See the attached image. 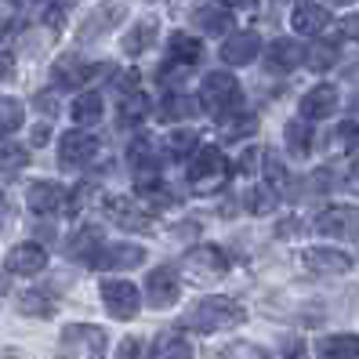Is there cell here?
I'll return each instance as SVG.
<instances>
[{"label":"cell","mask_w":359,"mask_h":359,"mask_svg":"<svg viewBox=\"0 0 359 359\" xmlns=\"http://www.w3.org/2000/svg\"><path fill=\"white\" fill-rule=\"evenodd\" d=\"M247 320V309L236 302V298H225V294H215V298H203L196 309L185 312V327L189 330H200V334H210V330H222V327H236Z\"/></svg>","instance_id":"6da1fadb"},{"label":"cell","mask_w":359,"mask_h":359,"mask_svg":"<svg viewBox=\"0 0 359 359\" xmlns=\"http://www.w3.org/2000/svg\"><path fill=\"white\" fill-rule=\"evenodd\" d=\"M225 182H229L225 153L218 149V145H200V149L193 153V160H189V189L207 196V193H215V189H222Z\"/></svg>","instance_id":"7a4b0ae2"},{"label":"cell","mask_w":359,"mask_h":359,"mask_svg":"<svg viewBox=\"0 0 359 359\" xmlns=\"http://www.w3.org/2000/svg\"><path fill=\"white\" fill-rule=\"evenodd\" d=\"M200 105L215 116H225L229 109L240 105V83L232 73H210L200 83Z\"/></svg>","instance_id":"3957f363"},{"label":"cell","mask_w":359,"mask_h":359,"mask_svg":"<svg viewBox=\"0 0 359 359\" xmlns=\"http://www.w3.org/2000/svg\"><path fill=\"white\" fill-rule=\"evenodd\" d=\"M102 210H105V218H109L113 225L128 229V232H149L153 229V215L131 196H109Z\"/></svg>","instance_id":"277c9868"},{"label":"cell","mask_w":359,"mask_h":359,"mask_svg":"<svg viewBox=\"0 0 359 359\" xmlns=\"http://www.w3.org/2000/svg\"><path fill=\"white\" fill-rule=\"evenodd\" d=\"M98 294H102V302H105V309H109L113 320H135L138 309H142L138 290L128 280H105L98 287Z\"/></svg>","instance_id":"5b68a950"},{"label":"cell","mask_w":359,"mask_h":359,"mask_svg":"<svg viewBox=\"0 0 359 359\" xmlns=\"http://www.w3.org/2000/svg\"><path fill=\"white\" fill-rule=\"evenodd\" d=\"M185 272L193 280H218L229 272V258H225V250L203 243V247H193L185 255Z\"/></svg>","instance_id":"8992f818"},{"label":"cell","mask_w":359,"mask_h":359,"mask_svg":"<svg viewBox=\"0 0 359 359\" xmlns=\"http://www.w3.org/2000/svg\"><path fill=\"white\" fill-rule=\"evenodd\" d=\"M145 294H149V305L153 309H171L182 294V280H178V269L171 265H156L145 280Z\"/></svg>","instance_id":"52a82bcc"},{"label":"cell","mask_w":359,"mask_h":359,"mask_svg":"<svg viewBox=\"0 0 359 359\" xmlns=\"http://www.w3.org/2000/svg\"><path fill=\"white\" fill-rule=\"evenodd\" d=\"M316 229L334 240H359V207H327L316 218Z\"/></svg>","instance_id":"ba28073f"},{"label":"cell","mask_w":359,"mask_h":359,"mask_svg":"<svg viewBox=\"0 0 359 359\" xmlns=\"http://www.w3.org/2000/svg\"><path fill=\"white\" fill-rule=\"evenodd\" d=\"M58 160L62 167H88L98 160V138H91L88 131H69L58 142Z\"/></svg>","instance_id":"9c48e42d"},{"label":"cell","mask_w":359,"mask_h":359,"mask_svg":"<svg viewBox=\"0 0 359 359\" xmlns=\"http://www.w3.org/2000/svg\"><path fill=\"white\" fill-rule=\"evenodd\" d=\"M66 200H69L66 189L55 185V182H36V185L26 189V207L33 210V215H40V218L58 215V210L66 207Z\"/></svg>","instance_id":"30bf717a"},{"label":"cell","mask_w":359,"mask_h":359,"mask_svg":"<svg viewBox=\"0 0 359 359\" xmlns=\"http://www.w3.org/2000/svg\"><path fill=\"white\" fill-rule=\"evenodd\" d=\"M142 262H145V250H142L138 243H113V247H102V250H98L95 262H91V269L113 272V269H135V265H142Z\"/></svg>","instance_id":"8fae6325"},{"label":"cell","mask_w":359,"mask_h":359,"mask_svg":"<svg viewBox=\"0 0 359 359\" xmlns=\"http://www.w3.org/2000/svg\"><path fill=\"white\" fill-rule=\"evenodd\" d=\"M302 62H305V48L298 44V40H290V36L272 40L269 51H265V69L269 73H290V69H298Z\"/></svg>","instance_id":"7c38bea8"},{"label":"cell","mask_w":359,"mask_h":359,"mask_svg":"<svg viewBox=\"0 0 359 359\" xmlns=\"http://www.w3.org/2000/svg\"><path fill=\"white\" fill-rule=\"evenodd\" d=\"M44 269H48V250L40 243H18L8 250V272H15V276H36Z\"/></svg>","instance_id":"4fadbf2b"},{"label":"cell","mask_w":359,"mask_h":359,"mask_svg":"<svg viewBox=\"0 0 359 359\" xmlns=\"http://www.w3.org/2000/svg\"><path fill=\"white\" fill-rule=\"evenodd\" d=\"M262 51V36L258 33H232L225 44H222V62H229V66H247V62H255Z\"/></svg>","instance_id":"5bb4252c"},{"label":"cell","mask_w":359,"mask_h":359,"mask_svg":"<svg viewBox=\"0 0 359 359\" xmlns=\"http://www.w3.org/2000/svg\"><path fill=\"white\" fill-rule=\"evenodd\" d=\"M302 116L305 120H327L334 109H337V88H330V83H316L312 91L302 95Z\"/></svg>","instance_id":"9a60e30c"},{"label":"cell","mask_w":359,"mask_h":359,"mask_svg":"<svg viewBox=\"0 0 359 359\" xmlns=\"http://www.w3.org/2000/svg\"><path fill=\"white\" fill-rule=\"evenodd\" d=\"M302 262L312 269V272H334V276H341V272L352 269V258L345 250H330V247H309Z\"/></svg>","instance_id":"2e32d148"},{"label":"cell","mask_w":359,"mask_h":359,"mask_svg":"<svg viewBox=\"0 0 359 359\" xmlns=\"http://www.w3.org/2000/svg\"><path fill=\"white\" fill-rule=\"evenodd\" d=\"M327 22H330L327 8H323V4H309V0H302V4L294 8V15H290V26L298 29V33H305V36L323 33V29H327Z\"/></svg>","instance_id":"e0dca14e"},{"label":"cell","mask_w":359,"mask_h":359,"mask_svg":"<svg viewBox=\"0 0 359 359\" xmlns=\"http://www.w3.org/2000/svg\"><path fill=\"white\" fill-rule=\"evenodd\" d=\"M95 73H98V66H83L80 58H58L55 69H51L58 88H80V83H88Z\"/></svg>","instance_id":"ac0fdd59"},{"label":"cell","mask_w":359,"mask_h":359,"mask_svg":"<svg viewBox=\"0 0 359 359\" xmlns=\"http://www.w3.org/2000/svg\"><path fill=\"white\" fill-rule=\"evenodd\" d=\"M167 55H171L175 66H196V62L203 58V44L196 36H189V33H171V40H167Z\"/></svg>","instance_id":"d6986e66"},{"label":"cell","mask_w":359,"mask_h":359,"mask_svg":"<svg viewBox=\"0 0 359 359\" xmlns=\"http://www.w3.org/2000/svg\"><path fill=\"white\" fill-rule=\"evenodd\" d=\"M320 359H359V334H334L323 337L320 348H316Z\"/></svg>","instance_id":"ffe728a7"},{"label":"cell","mask_w":359,"mask_h":359,"mask_svg":"<svg viewBox=\"0 0 359 359\" xmlns=\"http://www.w3.org/2000/svg\"><path fill=\"white\" fill-rule=\"evenodd\" d=\"M69 258H80V262H95V255L102 250V229L98 225H83L76 236L69 240Z\"/></svg>","instance_id":"44dd1931"},{"label":"cell","mask_w":359,"mask_h":359,"mask_svg":"<svg viewBox=\"0 0 359 359\" xmlns=\"http://www.w3.org/2000/svg\"><path fill=\"white\" fill-rule=\"evenodd\" d=\"M149 109H153V98L145 91L131 88V91L120 95V120L123 123H142L145 116H149Z\"/></svg>","instance_id":"7402d4cb"},{"label":"cell","mask_w":359,"mask_h":359,"mask_svg":"<svg viewBox=\"0 0 359 359\" xmlns=\"http://www.w3.org/2000/svg\"><path fill=\"white\" fill-rule=\"evenodd\" d=\"M193 22L203 29V33H229L232 29V15L229 11H222V8H215V4H200L196 11H193Z\"/></svg>","instance_id":"603a6c76"},{"label":"cell","mask_w":359,"mask_h":359,"mask_svg":"<svg viewBox=\"0 0 359 359\" xmlns=\"http://www.w3.org/2000/svg\"><path fill=\"white\" fill-rule=\"evenodd\" d=\"M128 163L135 167V171H156L160 167V153H156V142L153 138H138L131 149H128Z\"/></svg>","instance_id":"cb8c5ba5"},{"label":"cell","mask_w":359,"mask_h":359,"mask_svg":"<svg viewBox=\"0 0 359 359\" xmlns=\"http://www.w3.org/2000/svg\"><path fill=\"white\" fill-rule=\"evenodd\" d=\"M156 40V18H142V22L131 26V33L123 36V51L128 55H142Z\"/></svg>","instance_id":"d4e9b609"},{"label":"cell","mask_w":359,"mask_h":359,"mask_svg":"<svg viewBox=\"0 0 359 359\" xmlns=\"http://www.w3.org/2000/svg\"><path fill=\"white\" fill-rule=\"evenodd\" d=\"M22 120H26L22 102H18V98H8V95H0V138H11L18 128H22Z\"/></svg>","instance_id":"484cf974"},{"label":"cell","mask_w":359,"mask_h":359,"mask_svg":"<svg viewBox=\"0 0 359 359\" xmlns=\"http://www.w3.org/2000/svg\"><path fill=\"white\" fill-rule=\"evenodd\" d=\"M73 120L80 123V128H88V123H98V120H102V95H98V91H83V95H76V102H73Z\"/></svg>","instance_id":"4316f807"},{"label":"cell","mask_w":359,"mask_h":359,"mask_svg":"<svg viewBox=\"0 0 359 359\" xmlns=\"http://www.w3.org/2000/svg\"><path fill=\"white\" fill-rule=\"evenodd\" d=\"M312 120H290L287 123V131H283V138H287V149L294 153V156H305L309 149H312V128H309Z\"/></svg>","instance_id":"83f0119b"},{"label":"cell","mask_w":359,"mask_h":359,"mask_svg":"<svg viewBox=\"0 0 359 359\" xmlns=\"http://www.w3.org/2000/svg\"><path fill=\"white\" fill-rule=\"evenodd\" d=\"M196 109H200V102H196V98H185V95H178V91H171V95L160 102L163 120H189Z\"/></svg>","instance_id":"f1b7e54d"},{"label":"cell","mask_w":359,"mask_h":359,"mask_svg":"<svg viewBox=\"0 0 359 359\" xmlns=\"http://www.w3.org/2000/svg\"><path fill=\"white\" fill-rule=\"evenodd\" d=\"M196 142H200V135H196L193 128H178L171 138H167V156H171V160L193 156V153H196Z\"/></svg>","instance_id":"f546056e"},{"label":"cell","mask_w":359,"mask_h":359,"mask_svg":"<svg viewBox=\"0 0 359 359\" xmlns=\"http://www.w3.org/2000/svg\"><path fill=\"white\" fill-rule=\"evenodd\" d=\"M156 359H193V345L182 334H167L156 345Z\"/></svg>","instance_id":"4dcf8cb0"},{"label":"cell","mask_w":359,"mask_h":359,"mask_svg":"<svg viewBox=\"0 0 359 359\" xmlns=\"http://www.w3.org/2000/svg\"><path fill=\"white\" fill-rule=\"evenodd\" d=\"M334 62H337V48L334 44H312V48H305V66L316 69V73L330 69Z\"/></svg>","instance_id":"1f68e13d"},{"label":"cell","mask_w":359,"mask_h":359,"mask_svg":"<svg viewBox=\"0 0 359 359\" xmlns=\"http://www.w3.org/2000/svg\"><path fill=\"white\" fill-rule=\"evenodd\" d=\"M255 131H258V116H255V113L225 116V120H222V135H225V138H243V135H255Z\"/></svg>","instance_id":"d6a6232c"},{"label":"cell","mask_w":359,"mask_h":359,"mask_svg":"<svg viewBox=\"0 0 359 359\" xmlns=\"http://www.w3.org/2000/svg\"><path fill=\"white\" fill-rule=\"evenodd\" d=\"M18 312H26V316H51L55 312V302L44 298L40 290H26L22 298H18Z\"/></svg>","instance_id":"836d02e7"},{"label":"cell","mask_w":359,"mask_h":359,"mask_svg":"<svg viewBox=\"0 0 359 359\" xmlns=\"http://www.w3.org/2000/svg\"><path fill=\"white\" fill-rule=\"evenodd\" d=\"M265 175H269V189H272V193H290V175L283 171L280 156L265 153Z\"/></svg>","instance_id":"e575fe53"},{"label":"cell","mask_w":359,"mask_h":359,"mask_svg":"<svg viewBox=\"0 0 359 359\" xmlns=\"http://www.w3.org/2000/svg\"><path fill=\"white\" fill-rule=\"evenodd\" d=\"M29 163V153L22 145H0V171H22Z\"/></svg>","instance_id":"d590c367"},{"label":"cell","mask_w":359,"mask_h":359,"mask_svg":"<svg viewBox=\"0 0 359 359\" xmlns=\"http://www.w3.org/2000/svg\"><path fill=\"white\" fill-rule=\"evenodd\" d=\"M222 359H269V352L258 348V345L236 341V345H225V348H222Z\"/></svg>","instance_id":"8d00e7d4"},{"label":"cell","mask_w":359,"mask_h":359,"mask_svg":"<svg viewBox=\"0 0 359 359\" xmlns=\"http://www.w3.org/2000/svg\"><path fill=\"white\" fill-rule=\"evenodd\" d=\"M116 359H149V345H145L142 337H128V341L120 345Z\"/></svg>","instance_id":"74e56055"},{"label":"cell","mask_w":359,"mask_h":359,"mask_svg":"<svg viewBox=\"0 0 359 359\" xmlns=\"http://www.w3.org/2000/svg\"><path fill=\"white\" fill-rule=\"evenodd\" d=\"M272 200H276V193H250L247 196V203H250V210H255V215H269V207H272Z\"/></svg>","instance_id":"f35d334b"},{"label":"cell","mask_w":359,"mask_h":359,"mask_svg":"<svg viewBox=\"0 0 359 359\" xmlns=\"http://www.w3.org/2000/svg\"><path fill=\"white\" fill-rule=\"evenodd\" d=\"M341 33H345L348 40H355V44H359V15H348V18H341Z\"/></svg>","instance_id":"ab89813d"},{"label":"cell","mask_w":359,"mask_h":359,"mask_svg":"<svg viewBox=\"0 0 359 359\" xmlns=\"http://www.w3.org/2000/svg\"><path fill=\"white\" fill-rule=\"evenodd\" d=\"M258 156H262L258 149H243V156H240V171L250 175V171H255V163H258Z\"/></svg>","instance_id":"60d3db41"},{"label":"cell","mask_w":359,"mask_h":359,"mask_svg":"<svg viewBox=\"0 0 359 359\" xmlns=\"http://www.w3.org/2000/svg\"><path fill=\"white\" fill-rule=\"evenodd\" d=\"M36 109H44L48 116H55V98L51 95H36Z\"/></svg>","instance_id":"b9f144b4"},{"label":"cell","mask_w":359,"mask_h":359,"mask_svg":"<svg viewBox=\"0 0 359 359\" xmlns=\"http://www.w3.org/2000/svg\"><path fill=\"white\" fill-rule=\"evenodd\" d=\"M348 189H352V193H359V163H352L348 167V182H345Z\"/></svg>","instance_id":"7bdbcfd3"},{"label":"cell","mask_w":359,"mask_h":359,"mask_svg":"<svg viewBox=\"0 0 359 359\" xmlns=\"http://www.w3.org/2000/svg\"><path fill=\"white\" fill-rule=\"evenodd\" d=\"M222 4H225V8H255L258 0H222Z\"/></svg>","instance_id":"ee69618b"},{"label":"cell","mask_w":359,"mask_h":359,"mask_svg":"<svg viewBox=\"0 0 359 359\" xmlns=\"http://www.w3.org/2000/svg\"><path fill=\"white\" fill-rule=\"evenodd\" d=\"M33 142H48V123H40V128L33 131Z\"/></svg>","instance_id":"f6af8a7d"},{"label":"cell","mask_w":359,"mask_h":359,"mask_svg":"<svg viewBox=\"0 0 359 359\" xmlns=\"http://www.w3.org/2000/svg\"><path fill=\"white\" fill-rule=\"evenodd\" d=\"M8 62H11V58H8V55H0V76H4V73H8V69H11V66H8Z\"/></svg>","instance_id":"bcb514c9"},{"label":"cell","mask_w":359,"mask_h":359,"mask_svg":"<svg viewBox=\"0 0 359 359\" xmlns=\"http://www.w3.org/2000/svg\"><path fill=\"white\" fill-rule=\"evenodd\" d=\"M4 207H8V193L0 189V215H4Z\"/></svg>","instance_id":"7dc6e473"},{"label":"cell","mask_w":359,"mask_h":359,"mask_svg":"<svg viewBox=\"0 0 359 359\" xmlns=\"http://www.w3.org/2000/svg\"><path fill=\"white\" fill-rule=\"evenodd\" d=\"M334 4H348V0H334Z\"/></svg>","instance_id":"c3c4849f"}]
</instances>
